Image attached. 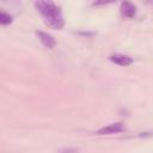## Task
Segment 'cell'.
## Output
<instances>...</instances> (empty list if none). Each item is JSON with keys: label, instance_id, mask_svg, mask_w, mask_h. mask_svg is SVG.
<instances>
[{"label": "cell", "instance_id": "cell-1", "mask_svg": "<svg viewBox=\"0 0 153 153\" xmlns=\"http://www.w3.org/2000/svg\"><path fill=\"white\" fill-rule=\"evenodd\" d=\"M35 7L37 11L42 14L44 23L54 29V30H61L65 26V19L62 17L61 8L53 1H36Z\"/></svg>", "mask_w": 153, "mask_h": 153}, {"label": "cell", "instance_id": "cell-2", "mask_svg": "<svg viewBox=\"0 0 153 153\" xmlns=\"http://www.w3.org/2000/svg\"><path fill=\"white\" fill-rule=\"evenodd\" d=\"M124 130V126L121 122H116V123H111L108 124L105 127H102L100 129L97 130L98 135H108V134H115V133H121Z\"/></svg>", "mask_w": 153, "mask_h": 153}, {"label": "cell", "instance_id": "cell-3", "mask_svg": "<svg viewBox=\"0 0 153 153\" xmlns=\"http://www.w3.org/2000/svg\"><path fill=\"white\" fill-rule=\"evenodd\" d=\"M109 60L111 62H114L115 65H118L122 67H127V66H130L133 63V59L129 55H124V54H120V53L110 55Z\"/></svg>", "mask_w": 153, "mask_h": 153}, {"label": "cell", "instance_id": "cell-4", "mask_svg": "<svg viewBox=\"0 0 153 153\" xmlns=\"http://www.w3.org/2000/svg\"><path fill=\"white\" fill-rule=\"evenodd\" d=\"M36 35H37V37L39 38L41 43H42L45 48L53 49V48L56 45V41H55V38H54L51 35H49V33H47V32H44V31H36Z\"/></svg>", "mask_w": 153, "mask_h": 153}, {"label": "cell", "instance_id": "cell-5", "mask_svg": "<svg viewBox=\"0 0 153 153\" xmlns=\"http://www.w3.org/2000/svg\"><path fill=\"white\" fill-rule=\"evenodd\" d=\"M121 14L126 18H133L136 14V7L129 2V1H123L121 2V7H120Z\"/></svg>", "mask_w": 153, "mask_h": 153}, {"label": "cell", "instance_id": "cell-6", "mask_svg": "<svg viewBox=\"0 0 153 153\" xmlns=\"http://www.w3.org/2000/svg\"><path fill=\"white\" fill-rule=\"evenodd\" d=\"M11 23H12V17H11L8 13L1 11V12H0V24H1V25H8V24H11Z\"/></svg>", "mask_w": 153, "mask_h": 153}]
</instances>
